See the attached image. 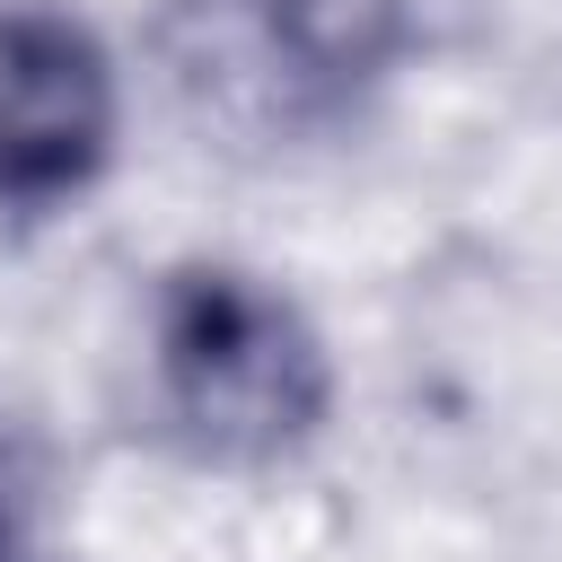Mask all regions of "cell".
<instances>
[{
	"mask_svg": "<svg viewBox=\"0 0 562 562\" xmlns=\"http://www.w3.org/2000/svg\"><path fill=\"white\" fill-rule=\"evenodd\" d=\"M158 404L211 465H272L316 439L334 404L325 342L307 316L228 263H193L158 299Z\"/></svg>",
	"mask_w": 562,
	"mask_h": 562,
	"instance_id": "obj_1",
	"label": "cell"
},
{
	"mask_svg": "<svg viewBox=\"0 0 562 562\" xmlns=\"http://www.w3.org/2000/svg\"><path fill=\"white\" fill-rule=\"evenodd\" d=\"M114 149V61L61 9H0V202L53 211Z\"/></svg>",
	"mask_w": 562,
	"mask_h": 562,
	"instance_id": "obj_2",
	"label": "cell"
},
{
	"mask_svg": "<svg viewBox=\"0 0 562 562\" xmlns=\"http://www.w3.org/2000/svg\"><path fill=\"white\" fill-rule=\"evenodd\" d=\"M263 9V44L290 61V79L342 97L395 70V53L413 44V0H255Z\"/></svg>",
	"mask_w": 562,
	"mask_h": 562,
	"instance_id": "obj_3",
	"label": "cell"
},
{
	"mask_svg": "<svg viewBox=\"0 0 562 562\" xmlns=\"http://www.w3.org/2000/svg\"><path fill=\"white\" fill-rule=\"evenodd\" d=\"M0 562H26V553H18V536H9V518H0Z\"/></svg>",
	"mask_w": 562,
	"mask_h": 562,
	"instance_id": "obj_4",
	"label": "cell"
}]
</instances>
